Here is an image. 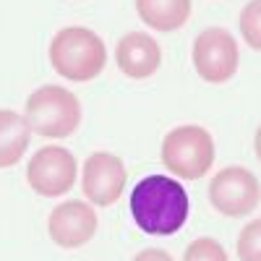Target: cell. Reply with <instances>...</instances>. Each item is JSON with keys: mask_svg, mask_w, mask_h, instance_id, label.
<instances>
[{"mask_svg": "<svg viewBox=\"0 0 261 261\" xmlns=\"http://www.w3.org/2000/svg\"><path fill=\"white\" fill-rule=\"evenodd\" d=\"M188 193L167 175H149L130 191V217L146 235H175L188 220Z\"/></svg>", "mask_w": 261, "mask_h": 261, "instance_id": "1", "label": "cell"}, {"mask_svg": "<svg viewBox=\"0 0 261 261\" xmlns=\"http://www.w3.org/2000/svg\"><path fill=\"white\" fill-rule=\"evenodd\" d=\"M50 63L68 81H92L107 63V47L97 32L86 27H65L50 42Z\"/></svg>", "mask_w": 261, "mask_h": 261, "instance_id": "2", "label": "cell"}, {"mask_svg": "<svg viewBox=\"0 0 261 261\" xmlns=\"http://www.w3.org/2000/svg\"><path fill=\"white\" fill-rule=\"evenodd\" d=\"M32 134L47 139H68L81 123V105L71 89L47 84L27 99V115Z\"/></svg>", "mask_w": 261, "mask_h": 261, "instance_id": "3", "label": "cell"}, {"mask_svg": "<svg viewBox=\"0 0 261 261\" xmlns=\"http://www.w3.org/2000/svg\"><path fill=\"white\" fill-rule=\"evenodd\" d=\"M162 165L178 178L199 180L214 165V139L201 125H178L162 141Z\"/></svg>", "mask_w": 261, "mask_h": 261, "instance_id": "4", "label": "cell"}, {"mask_svg": "<svg viewBox=\"0 0 261 261\" xmlns=\"http://www.w3.org/2000/svg\"><path fill=\"white\" fill-rule=\"evenodd\" d=\"M241 53L235 37L222 27L204 29L193 42V68L209 84H225L235 76Z\"/></svg>", "mask_w": 261, "mask_h": 261, "instance_id": "5", "label": "cell"}, {"mask_svg": "<svg viewBox=\"0 0 261 261\" xmlns=\"http://www.w3.org/2000/svg\"><path fill=\"white\" fill-rule=\"evenodd\" d=\"M261 201V183L246 167H225L209 183V204L225 217H246Z\"/></svg>", "mask_w": 261, "mask_h": 261, "instance_id": "6", "label": "cell"}, {"mask_svg": "<svg viewBox=\"0 0 261 261\" xmlns=\"http://www.w3.org/2000/svg\"><path fill=\"white\" fill-rule=\"evenodd\" d=\"M76 157L63 146H42L27 165V180L39 196H63L76 183Z\"/></svg>", "mask_w": 261, "mask_h": 261, "instance_id": "7", "label": "cell"}, {"mask_svg": "<svg viewBox=\"0 0 261 261\" xmlns=\"http://www.w3.org/2000/svg\"><path fill=\"white\" fill-rule=\"evenodd\" d=\"M128 183V172L120 157L110 154V151H94L84 162V178L81 188L86 199L97 206H110L115 204Z\"/></svg>", "mask_w": 261, "mask_h": 261, "instance_id": "8", "label": "cell"}, {"mask_svg": "<svg viewBox=\"0 0 261 261\" xmlns=\"http://www.w3.org/2000/svg\"><path fill=\"white\" fill-rule=\"evenodd\" d=\"M47 232L60 248H81L97 232V212L86 201H63L50 212Z\"/></svg>", "mask_w": 261, "mask_h": 261, "instance_id": "9", "label": "cell"}, {"mask_svg": "<svg viewBox=\"0 0 261 261\" xmlns=\"http://www.w3.org/2000/svg\"><path fill=\"white\" fill-rule=\"evenodd\" d=\"M115 63L128 79H149L154 76L162 53L160 45L146 32H128L115 47Z\"/></svg>", "mask_w": 261, "mask_h": 261, "instance_id": "10", "label": "cell"}, {"mask_svg": "<svg viewBox=\"0 0 261 261\" xmlns=\"http://www.w3.org/2000/svg\"><path fill=\"white\" fill-rule=\"evenodd\" d=\"M29 141H32L29 120L13 110H0V167L18 165Z\"/></svg>", "mask_w": 261, "mask_h": 261, "instance_id": "11", "label": "cell"}, {"mask_svg": "<svg viewBox=\"0 0 261 261\" xmlns=\"http://www.w3.org/2000/svg\"><path fill=\"white\" fill-rule=\"evenodd\" d=\"M136 11L146 27L175 32L191 18V0H136Z\"/></svg>", "mask_w": 261, "mask_h": 261, "instance_id": "12", "label": "cell"}, {"mask_svg": "<svg viewBox=\"0 0 261 261\" xmlns=\"http://www.w3.org/2000/svg\"><path fill=\"white\" fill-rule=\"evenodd\" d=\"M238 258L241 261H261V217L248 222L238 235Z\"/></svg>", "mask_w": 261, "mask_h": 261, "instance_id": "13", "label": "cell"}, {"mask_svg": "<svg viewBox=\"0 0 261 261\" xmlns=\"http://www.w3.org/2000/svg\"><path fill=\"white\" fill-rule=\"evenodd\" d=\"M241 34L253 50L261 53V0H251L241 11Z\"/></svg>", "mask_w": 261, "mask_h": 261, "instance_id": "14", "label": "cell"}, {"mask_svg": "<svg viewBox=\"0 0 261 261\" xmlns=\"http://www.w3.org/2000/svg\"><path fill=\"white\" fill-rule=\"evenodd\" d=\"M183 261H227V253H225L220 241H214V238H199V241H193L186 248Z\"/></svg>", "mask_w": 261, "mask_h": 261, "instance_id": "15", "label": "cell"}, {"mask_svg": "<svg viewBox=\"0 0 261 261\" xmlns=\"http://www.w3.org/2000/svg\"><path fill=\"white\" fill-rule=\"evenodd\" d=\"M134 261H172V256L162 248H144Z\"/></svg>", "mask_w": 261, "mask_h": 261, "instance_id": "16", "label": "cell"}, {"mask_svg": "<svg viewBox=\"0 0 261 261\" xmlns=\"http://www.w3.org/2000/svg\"><path fill=\"white\" fill-rule=\"evenodd\" d=\"M253 149H256V157L261 160V125L256 130V136H253Z\"/></svg>", "mask_w": 261, "mask_h": 261, "instance_id": "17", "label": "cell"}]
</instances>
